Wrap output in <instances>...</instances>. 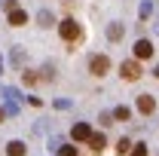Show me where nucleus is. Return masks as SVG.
I'll return each instance as SVG.
<instances>
[{
  "instance_id": "1",
  "label": "nucleus",
  "mask_w": 159,
  "mask_h": 156,
  "mask_svg": "<svg viewBox=\"0 0 159 156\" xmlns=\"http://www.w3.org/2000/svg\"><path fill=\"white\" fill-rule=\"evenodd\" d=\"M58 34H61V40H67V43H77V40L83 37V28H80L77 19H64V21H58Z\"/></svg>"
},
{
  "instance_id": "2",
  "label": "nucleus",
  "mask_w": 159,
  "mask_h": 156,
  "mask_svg": "<svg viewBox=\"0 0 159 156\" xmlns=\"http://www.w3.org/2000/svg\"><path fill=\"white\" fill-rule=\"evenodd\" d=\"M141 74H144V71H141V64H138L135 58H125L122 64H119V77H122V80H129V83L141 80Z\"/></svg>"
},
{
  "instance_id": "3",
  "label": "nucleus",
  "mask_w": 159,
  "mask_h": 156,
  "mask_svg": "<svg viewBox=\"0 0 159 156\" xmlns=\"http://www.w3.org/2000/svg\"><path fill=\"white\" fill-rule=\"evenodd\" d=\"M107 71H110V58L107 55H92L89 58V74L92 77H104Z\"/></svg>"
},
{
  "instance_id": "4",
  "label": "nucleus",
  "mask_w": 159,
  "mask_h": 156,
  "mask_svg": "<svg viewBox=\"0 0 159 156\" xmlns=\"http://www.w3.org/2000/svg\"><path fill=\"white\" fill-rule=\"evenodd\" d=\"M70 138H74V141H80V144H83V141L89 144V138H92V129H89V122H77V126L70 129Z\"/></svg>"
},
{
  "instance_id": "5",
  "label": "nucleus",
  "mask_w": 159,
  "mask_h": 156,
  "mask_svg": "<svg viewBox=\"0 0 159 156\" xmlns=\"http://www.w3.org/2000/svg\"><path fill=\"white\" fill-rule=\"evenodd\" d=\"M141 58H153V43L150 40H138L135 43V61H141Z\"/></svg>"
},
{
  "instance_id": "6",
  "label": "nucleus",
  "mask_w": 159,
  "mask_h": 156,
  "mask_svg": "<svg viewBox=\"0 0 159 156\" xmlns=\"http://www.w3.org/2000/svg\"><path fill=\"white\" fill-rule=\"evenodd\" d=\"M138 110L144 113V117H150V113L156 110V98L153 95H138Z\"/></svg>"
},
{
  "instance_id": "7",
  "label": "nucleus",
  "mask_w": 159,
  "mask_h": 156,
  "mask_svg": "<svg viewBox=\"0 0 159 156\" xmlns=\"http://www.w3.org/2000/svg\"><path fill=\"white\" fill-rule=\"evenodd\" d=\"M9 25H12V28L28 25V12H25V9H12V12H9Z\"/></svg>"
},
{
  "instance_id": "8",
  "label": "nucleus",
  "mask_w": 159,
  "mask_h": 156,
  "mask_svg": "<svg viewBox=\"0 0 159 156\" xmlns=\"http://www.w3.org/2000/svg\"><path fill=\"white\" fill-rule=\"evenodd\" d=\"M89 147L98 153V150H104V147H107V138L101 135V132H92V138H89Z\"/></svg>"
},
{
  "instance_id": "9",
  "label": "nucleus",
  "mask_w": 159,
  "mask_h": 156,
  "mask_svg": "<svg viewBox=\"0 0 159 156\" xmlns=\"http://www.w3.org/2000/svg\"><path fill=\"white\" fill-rule=\"evenodd\" d=\"M25 153H28V147L21 141H9L6 144V156H25Z\"/></svg>"
},
{
  "instance_id": "10",
  "label": "nucleus",
  "mask_w": 159,
  "mask_h": 156,
  "mask_svg": "<svg viewBox=\"0 0 159 156\" xmlns=\"http://www.w3.org/2000/svg\"><path fill=\"white\" fill-rule=\"evenodd\" d=\"M37 21H40V28H52V21H55V19H52L49 9H40V12H37Z\"/></svg>"
},
{
  "instance_id": "11",
  "label": "nucleus",
  "mask_w": 159,
  "mask_h": 156,
  "mask_svg": "<svg viewBox=\"0 0 159 156\" xmlns=\"http://www.w3.org/2000/svg\"><path fill=\"white\" fill-rule=\"evenodd\" d=\"M107 37L113 40V43H116V40H122V25H119V21H113V25L107 28Z\"/></svg>"
},
{
  "instance_id": "12",
  "label": "nucleus",
  "mask_w": 159,
  "mask_h": 156,
  "mask_svg": "<svg viewBox=\"0 0 159 156\" xmlns=\"http://www.w3.org/2000/svg\"><path fill=\"white\" fill-rule=\"evenodd\" d=\"M129 117H132V110H129V107H116V110H113V119H119V122H125Z\"/></svg>"
},
{
  "instance_id": "13",
  "label": "nucleus",
  "mask_w": 159,
  "mask_h": 156,
  "mask_svg": "<svg viewBox=\"0 0 159 156\" xmlns=\"http://www.w3.org/2000/svg\"><path fill=\"white\" fill-rule=\"evenodd\" d=\"M21 80H25V86H34V83H37V71H25V74H21Z\"/></svg>"
},
{
  "instance_id": "14",
  "label": "nucleus",
  "mask_w": 159,
  "mask_h": 156,
  "mask_svg": "<svg viewBox=\"0 0 159 156\" xmlns=\"http://www.w3.org/2000/svg\"><path fill=\"white\" fill-rule=\"evenodd\" d=\"M132 150V141L129 138H119V144H116V153H129Z\"/></svg>"
},
{
  "instance_id": "15",
  "label": "nucleus",
  "mask_w": 159,
  "mask_h": 156,
  "mask_svg": "<svg viewBox=\"0 0 159 156\" xmlns=\"http://www.w3.org/2000/svg\"><path fill=\"white\" fill-rule=\"evenodd\" d=\"M132 156H147V144H132Z\"/></svg>"
},
{
  "instance_id": "16",
  "label": "nucleus",
  "mask_w": 159,
  "mask_h": 156,
  "mask_svg": "<svg viewBox=\"0 0 159 156\" xmlns=\"http://www.w3.org/2000/svg\"><path fill=\"white\" fill-rule=\"evenodd\" d=\"M58 156H77V147L74 144H64V147H58Z\"/></svg>"
},
{
  "instance_id": "17",
  "label": "nucleus",
  "mask_w": 159,
  "mask_h": 156,
  "mask_svg": "<svg viewBox=\"0 0 159 156\" xmlns=\"http://www.w3.org/2000/svg\"><path fill=\"white\" fill-rule=\"evenodd\" d=\"M3 9H6V12H12V9H19V3H16V0H3Z\"/></svg>"
},
{
  "instance_id": "18",
  "label": "nucleus",
  "mask_w": 159,
  "mask_h": 156,
  "mask_svg": "<svg viewBox=\"0 0 159 156\" xmlns=\"http://www.w3.org/2000/svg\"><path fill=\"white\" fill-rule=\"evenodd\" d=\"M113 122V113H101V126H110Z\"/></svg>"
},
{
  "instance_id": "19",
  "label": "nucleus",
  "mask_w": 159,
  "mask_h": 156,
  "mask_svg": "<svg viewBox=\"0 0 159 156\" xmlns=\"http://www.w3.org/2000/svg\"><path fill=\"white\" fill-rule=\"evenodd\" d=\"M3 119H6V110H3V107H0V122H3Z\"/></svg>"
},
{
  "instance_id": "20",
  "label": "nucleus",
  "mask_w": 159,
  "mask_h": 156,
  "mask_svg": "<svg viewBox=\"0 0 159 156\" xmlns=\"http://www.w3.org/2000/svg\"><path fill=\"white\" fill-rule=\"evenodd\" d=\"M153 74H156V80H159V67H156V71H153Z\"/></svg>"
}]
</instances>
